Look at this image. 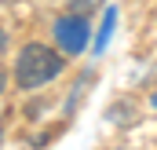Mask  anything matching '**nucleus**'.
Here are the masks:
<instances>
[{
    "label": "nucleus",
    "mask_w": 157,
    "mask_h": 150,
    "mask_svg": "<svg viewBox=\"0 0 157 150\" xmlns=\"http://www.w3.org/2000/svg\"><path fill=\"white\" fill-rule=\"evenodd\" d=\"M62 51H51L48 44H22L15 55V84L18 88H40L62 73Z\"/></svg>",
    "instance_id": "nucleus-1"
},
{
    "label": "nucleus",
    "mask_w": 157,
    "mask_h": 150,
    "mask_svg": "<svg viewBox=\"0 0 157 150\" xmlns=\"http://www.w3.org/2000/svg\"><path fill=\"white\" fill-rule=\"evenodd\" d=\"M51 37H55V48H59L62 55H80V51L88 48V37H91L88 18H84V15H73V11L62 15V18H55Z\"/></svg>",
    "instance_id": "nucleus-2"
},
{
    "label": "nucleus",
    "mask_w": 157,
    "mask_h": 150,
    "mask_svg": "<svg viewBox=\"0 0 157 150\" xmlns=\"http://www.w3.org/2000/svg\"><path fill=\"white\" fill-rule=\"evenodd\" d=\"M113 22H117V7L110 4V11H106V22H102V33H99V40H95V51H102V48H106V40H110V33H113Z\"/></svg>",
    "instance_id": "nucleus-3"
},
{
    "label": "nucleus",
    "mask_w": 157,
    "mask_h": 150,
    "mask_svg": "<svg viewBox=\"0 0 157 150\" xmlns=\"http://www.w3.org/2000/svg\"><path fill=\"white\" fill-rule=\"evenodd\" d=\"M91 4H102V0H70V11H73V15H88Z\"/></svg>",
    "instance_id": "nucleus-4"
},
{
    "label": "nucleus",
    "mask_w": 157,
    "mask_h": 150,
    "mask_svg": "<svg viewBox=\"0 0 157 150\" xmlns=\"http://www.w3.org/2000/svg\"><path fill=\"white\" fill-rule=\"evenodd\" d=\"M4 51H7V30L0 26V55H4Z\"/></svg>",
    "instance_id": "nucleus-5"
},
{
    "label": "nucleus",
    "mask_w": 157,
    "mask_h": 150,
    "mask_svg": "<svg viewBox=\"0 0 157 150\" xmlns=\"http://www.w3.org/2000/svg\"><path fill=\"white\" fill-rule=\"evenodd\" d=\"M4 84H7V73H4V66H0V92H4Z\"/></svg>",
    "instance_id": "nucleus-6"
},
{
    "label": "nucleus",
    "mask_w": 157,
    "mask_h": 150,
    "mask_svg": "<svg viewBox=\"0 0 157 150\" xmlns=\"http://www.w3.org/2000/svg\"><path fill=\"white\" fill-rule=\"evenodd\" d=\"M150 103H154V110H157V92H154V95H150Z\"/></svg>",
    "instance_id": "nucleus-7"
}]
</instances>
